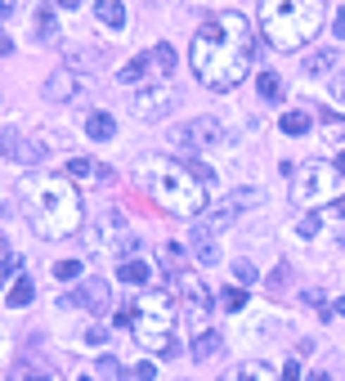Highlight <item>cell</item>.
<instances>
[{
  "label": "cell",
  "mask_w": 345,
  "mask_h": 381,
  "mask_svg": "<svg viewBox=\"0 0 345 381\" xmlns=\"http://www.w3.org/2000/svg\"><path fill=\"white\" fill-rule=\"evenodd\" d=\"M94 18L104 27H126V5L121 0H94Z\"/></svg>",
  "instance_id": "ac0fdd59"
},
{
  "label": "cell",
  "mask_w": 345,
  "mask_h": 381,
  "mask_svg": "<svg viewBox=\"0 0 345 381\" xmlns=\"http://www.w3.org/2000/svg\"><path fill=\"white\" fill-rule=\"evenodd\" d=\"M72 305H85L90 314H108V305H113L108 278H85V282H81V292L72 296Z\"/></svg>",
  "instance_id": "4fadbf2b"
},
{
  "label": "cell",
  "mask_w": 345,
  "mask_h": 381,
  "mask_svg": "<svg viewBox=\"0 0 345 381\" xmlns=\"http://www.w3.org/2000/svg\"><path fill=\"white\" fill-rule=\"evenodd\" d=\"M36 296V287H32V278L27 274H23L18 282H14V287H9V296H5V305H9V310H23V305H27Z\"/></svg>",
  "instance_id": "cb8c5ba5"
},
{
  "label": "cell",
  "mask_w": 345,
  "mask_h": 381,
  "mask_svg": "<svg viewBox=\"0 0 345 381\" xmlns=\"http://www.w3.org/2000/svg\"><path fill=\"white\" fill-rule=\"evenodd\" d=\"M337 170H341V175H345V149H341V157H337Z\"/></svg>",
  "instance_id": "bcb514c9"
},
{
  "label": "cell",
  "mask_w": 345,
  "mask_h": 381,
  "mask_svg": "<svg viewBox=\"0 0 345 381\" xmlns=\"http://www.w3.org/2000/svg\"><path fill=\"white\" fill-rule=\"evenodd\" d=\"M332 211H337V216L345 220V198H337V206H332Z\"/></svg>",
  "instance_id": "ee69618b"
},
{
  "label": "cell",
  "mask_w": 345,
  "mask_h": 381,
  "mask_svg": "<svg viewBox=\"0 0 345 381\" xmlns=\"http://www.w3.org/2000/svg\"><path fill=\"white\" fill-rule=\"evenodd\" d=\"M318 139L345 149V117H341V113H323V135H318Z\"/></svg>",
  "instance_id": "603a6c76"
},
{
  "label": "cell",
  "mask_w": 345,
  "mask_h": 381,
  "mask_svg": "<svg viewBox=\"0 0 345 381\" xmlns=\"http://www.w3.org/2000/svg\"><path fill=\"white\" fill-rule=\"evenodd\" d=\"M242 305H246V287H238V282H233V287H225V310L238 314Z\"/></svg>",
  "instance_id": "4dcf8cb0"
},
{
  "label": "cell",
  "mask_w": 345,
  "mask_h": 381,
  "mask_svg": "<svg viewBox=\"0 0 345 381\" xmlns=\"http://www.w3.org/2000/svg\"><path fill=\"white\" fill-rule=\"evenodd\" d=\"M63 175L68 180H108V166H99V162H85V157H72V162L63 166Z\"/></svg>",
  "instance_id": "d6986e66"
},
{
  "label": "cell",
  "mask_w": 345,
  "mask_h": 381,
  "mask_svg": "<svg viewBox=\"0 0 345 381\" xmlns=\"http://www.w3.org/2000/svg\"><path fill=\"white\" fill-rule=\"evenodd\" d=\"M332 314H341V318H345V296H341L337 305H332Z\"/></svg>",
  "instance_id": "7bdbcfd3"
},
{
  "label": "cell",
  "mask_w": 345,
  "mask_h": 381,
  "mask_svg": "<svg viewBox=\"0 0 345 381\" xmlns=\"http://www.w3.org/2000/svg\"><path fill=\"white\" fill-rule=\"evenodd\" d=\"M5 153L14 157V162H23V166H36L45 157V144L41 139H32V135H23V130H14L9 126L5 130Z\"/></svg>",
  "instance_id": "7c38bea8"
},
{
  "label": "cell",
  "mask_w": 345,
  "mask_h": 381,
  "mask_svg": "<svg viewBox=\"0 0 345 381\" xmlns=\"http://www.w3.org/2000/svg\"><path fill=\"white\" fill-rule=\"evenodd\" d=\"M256 85H261V99H278V94H282V81L274 77V72H261V81H256Z\"/></svg>",
  "instance_id": "4316f807"
},
{
  "label": "cell",
  "mask_w": 345,
  "mask_h": 381,
  "mask_svg": "<svg viewBox=\"0 0 345 381\" xmlns=\"http://www.w3.org/2000/svg\"><path fill=\"white\" fill-rule=\"evenodd\" d=\"M36 36H41V41H49V36H54V9H41V14H36Z\"/></svg>",
  "instance_id": "83f0119b"
},
{
  "label": "cell",
  "mask_w": 345,
  "mask_h": 381,
  "mask_svg": "<svg viewBox=\"0 0 345 381\" xmlns=\"http://www.w3.org/2000/svg\"><path fill=\"white\" fill-rule=\"evenodd\" d=\"M261 202H265L261 189H238V193H229V198H220L215 206H206L202 220L193 225V242H211L215 233H225L242 211H251V206H261Z\"/></svg>",
  "instance_id": "8992f818"
},
{
  "label": "cell",
  "mask_w": 345,
  "mask_h": 381,
  "mask_svg": "<svg viewBox=\"0 0 345 381\" xmlns=\"http://www.w3.org/2000/svg\"><path fill=\"white\" fill-rule=\"evenodd\" d=\"M301 381H332L327 373H310V377H301Z\"/></svg>",
  "instance_id": "b9f144b4"
},
{
  "label": "cell",
  "mask_w": 345,
  "mask_h": 381,
  "mask_svg": "<svg viewBox=\"0 0 345 381\" xmlns=\"http://www.w3.org/2000/svg\"><path fill=\"white\" fill-rule=\"evenodd\" d=\"M81 77L77 72H68V68H58V72H49V81H45V99H54V104H68L72 94L81 90Z\"/></svg>",
  "instance_id": "5bb4252c"
},
{
  "label": "cell",
  "mask_w": 345,
  "mask_h": 381,
  "mask_svg": "<svg viewBox=\"0 0 345 381\" xmlns=\"http://www.w3.org/2000/svg\"><path fill=\"white\" fill-rule=\"evenodd\" d=\"M180 278V296H184V318L193 323V332H206V318H211V292L197 274H175Z\"/></svg>",
  "instance_id": "9c48e42d"
},
{
  "label": "cell",
  "mask_w": 345,
  "mask_h": 381,
  "mask_svg": "<svg viewBox=\"0 0 345 381\" xmlns=\"http://www.w3.org/2000/svg\"><path fill=\"white\" fill-rule=\"evenodd\" d=\"M261 27L274 50H301L323 27V0H261Z\"/></svg>",
  "instance_id": "3957f363"
},
{
  "label": "cell",
  "mask_w": 345,
  "mask_h": 381,
  "mask_svg": "<svg viewBox=\"0 0 345 381\" xmlns=\"http://www.w3.org/2000/svg\"><path fill=\"white\" fill-rule=\"evenodd\" d=\"M220 139H225V135H220V121H215V117H193V121H184L180 135H175V144H180V149H193V153L215 149Z\"/></svg>",
  "instance_id": "30bf717a"
},
{
  "label": "cell",
  "mask_w": 345,
  "mask_h": 381,
  "mask_svg": "<svg viewBox=\"0 0 345 381\" xmlns=\"http://www.w3.org/2000/svg\"><path fill=\"white\" fill-rule=\"evenodd\" d=\"M220 346H225V337H220L215 327H206V332H197V337H193V346H189V350H193V359L202 363V359H215Z\"/></svg>",
  "instance_id": "e0dca14e"
},
{
  "label": "cell",
  "mask_w": 345,
  "mask_h": 381,
  "mask_svg": "<svg viewBox=\"0 0 345 381\" xmlns=\"http://www.w3.org/2000/svg\"><path fill=\"white\" fill-rule=\"evenodd\" d=\"M296 233H301V238H314V233H318V216L314 211L301 216V220H296Z\"/></svg>",
  "instance_id": "836d02e7"
},
{
  "label": "cell",
  "mask_w": 345,
  "mask_h": 381,
  "mask_svg": "<svg viewBox=\"0 0 345 381\" xmlns=\"http://www.w3.org/2000/svg\"><path fill=\"white\" fill-rule=\"evenodd\" d=\"M144 77H148V54H139V58H130V63H126V68H121V72H117V81H121V85H139Z\"/></svg>",
  "instance_id": "d4e9b609"
},
{
  "label": "cell",
  "mask_w": 345,
  "mask_h": 381,
  "mask_svg": "<svg viewBox=\"0 0 345 381\" xmlns=\"http://www.w3.org/2000/svg\"><path fill=\"white\" fill-rule=\"evenodd\" d=\"M117 278L126 282V287H148V278H153V269H148L139 256H126V261L117 265Z\"/></svg>",
  "instance_id": "9a60e30c"
},
{
  "label": "cell",
  "mask_w": 345,
  "mask_h": 381,
  "mask_svg": "<svg viewBox=\"0 0 345 381\" xmlns=\"http://www.w3.org/2000/svg\"><path fill=\"white\" fill-rule=\"evenodd\" d=\"M337 94H341V99H345V72H341V77H337Z\"/></svg>",
  "instance_id": "f6af8a7d"
},
{
  "label": "cell",
  "mask_w": 345,
  "mask_h": 381,
  "mask_svg": "<svg viewBox=\"0 0 345 381\" xmlns=\"http://www.w3.org/2000/svg\"><path fill=\"white\" fill-rule=\"evenodd\" d=\"M18 198L27 202V220L45 238H68L81 229V198L68 175H23Z\"/></svg>",
  "instance_id": "7a4b0ae2"
},
{
  "label": "cell",
  "mask_w": 345,
  "mask_h": 381,
  "mask_svg": "<svg viewBox=\"0 0 345 381\" xmlns=\"http://www.w3.org/2000/svg\"><path fill=\"white\" fill-rule=\"evenodd\" d=\"M332 63H337V54H332V50H314L310 63H305V72H314V77H318V72H327Z\"/></svg>",
  "instance_id": "484cf974"
},
{
  "label": "cell",
  "mask_w": 345,
  "mask_h": 381,
  "mask_svg": "<svg viewBox=\"0 0 345 381\" xmlns=\"http://www.w3.org/2000/svg\"><path fill=\"white\" fill-rule=\"evenodd\" d=\"M94 242L104 251H126V256H134V247H139V242H134V233H130V225H126V216L117 211H104L94 220ZM126 256H121V261H126Z\"/></svg>",
  "instance_id": "ba28073f"
},
{
  "label": "cell",
  "mask_w": 345,
  "mask_h": 381,
  "mask_svg": "<svg viewBox=\"0 0 345 381\" xmlns=\"http://www.w3.org/2000/svg\"><path fill=\"white\" fill-rule=\"evenodd\" d=\"M278 130H282V135H310V113H301V108H287V113L278 117Z\"/></svg>",
  "instance_id": "7402d4cb"
},
{
  "label": "cell",
  "mask_w": 345,
  "mask_h": 381,
  "mask_svg": "<svg viewBox=\"0 0 345 381\" xmlns=\"http://www.w3.org/2000/svg\"><path fill=\"white\" fill-rule=\"evenodd\" d=\"M220 381H274V368L261 363V359H246V363L233 368V373H225Z\"/></svg>",
  "instance_id": "2e32d148"
},
{
  "label": "cell",
  "mask_w": 345,
  "mask_h": 381,
  "mask_svg": "<svg viewBox=\"0 0 345 381\" xmlns=\"http://www.w3.org/2000/svg\"><path fill=\"white\" fill-rule=\"evenodd\" d=\"M189 63L206 90H233L256 63V32L238 9L211 14L189 45Z\"/></svg>",
  "instance_id": "6da1fadb"
},
{
  "label": "cell",
  "mask_w": 345,
  "mask_h": 381,
  "mask_svg": "<svg viewBox=\"0 0 345 381\" xmlns=\"http://www.w3.org/2000/svg\"><path fill=\"white\" fill-rule=\"evenodd\" d=\"M85 341H90V346H104V341H108V327H90V332H85Z\"/></svg>",
  "instance_id": "d590c367"
},
{
  "label": "cell",
  "mask_w": 345,
  "mask_h": 381,
  "mask_svg": "<svg viewBox=\"0 0 345 381\" xmlns=\"http://www.w3.org/2000/svg\"><path fill=\"white\" fill-rule=\"evenodd\" d=\"M14 50V41H9V36H0V54H9Z\"/></svg>",
  "instance_id": "60d3db41"
},
{
  "label": "cell",
  "mask_w": 345,
  "mask_h": 381,
  "mask_svg": "<svg viewBox=\"0 0 345 381\" xmlns=\"http://www.w3.org/2000/svg\"><path fill=\"white\" fill-rule=\"evenodd\" d=\"M341 170L337 166H327V162H310V166H301V170H291V202L296 206H314V202H323L332 198V193L341 189Z\"/></svg>",
  "instance_id": "52a82bcc"
},
{
  "label": "cell",
  "mask_w": 345,
  "mask_h": 381,
  "mask_svg": "<svg viewBox=\"0 0 345 381\" xmlns=\"http://www.w3.org/2000/svg\"><path fill=\"white\" fill-rule=\"evenodd\" d=\"M233 278H238V287H251V282H256V265L251 261H233Z\"/></svg>",
  "instance_id": "f1b7e54d"
},
{
  "label": "cell",
  "mask_w": 345,
  "mask_h": 381,
  "mask_svg": "<svg viewBox=\"0 0 345 381\" xmlns=\"http://www.w3.org/2000/svg\"><path fill=\"white\" fill-rule=\"evenodd\" d=\"M81 381H94V377H81Z\"/></svg>",
  "instance_id": "c3c4849f"
},
{
  "label": "cell",
  "mask_w": 345,
  "mask_h": 381,
  "mask_svg": "<svg viewBox=\"0 0 345 381\" xmlns=\"http://www.w3.org/2000/svg\"><path fill=\"white\" fill-rule=\"evenodd\" d=\"M193 256H197L202 265H215V261H220V247H215V242H193Z\"/></svg>",
  "instance_id": "d6a6232c"
},
{
  "label": "cell",
  "mask_w": 345,
  "mask_h": 381,
  "mask_svg": "<svg viewBox=\"0 0 345 381\" xmlns=\"http://www.w3.org/2000/svg\"><path fill=\"white\" fill-rule=\"evenodd\" d=\"M148 189H153L157 206H166V211L180 216V220H189V216L211 206L206 202V184L180 162H148Z\"/></svg>",
  "instance_id": "5b68a950"
},
{
  "label": "cell",
  "mask_w": 345,
  "mask_h": 381,
  "mask_svg": "<svg viewBox=\"0 0 345 381\" xmlns=\"http://www.w3.org/2000/svg\"><path fill=\"white\" fill-rule=\"evenodd\" d=\"M14 5H18V0H0V18H5V14H9V9H14Z\"/></svg>",
  "instance_id": "ab89813d"
},
{
  "label": "cell",
  "mask_w": 345,
  "mask_h": 381,
  "mask_svg": "<svg viewBox=\"0 0 345 381\" xmlns=\"http://www.w3.org/2000/svg\"><path fill=\"white\" fill-rule=\"evenodd\" d=\"M148 72H157V77H170V72H175V50H170V45H157V50H148Z\"/></svg>",
  "instance_id": "ffe728a7"
},
{
  "label": "cell",
  "mask_w": 345,
  "mask_h": 381,
  "mask_svg": "<svg viewBox=\"0 0 345 381\" xmlns=\"http://www.w3.org/2000/svg\"><path fill=\"white\" fill-rule=\"evenodd\" d=\"M130 113L139 121H162L170 113V94L166 85H139V90L130 94Z\"/></svg>",
  "instance_id": "8fae6325"
},
{
  "label": "cell",
  "mask_w": 345,
  "mask_h": 381,
  "mask_svg": "<svg viewBox=\"0 0 345 381\" xmlns=\"http://www.w3.org/2000/svg\"><path fill=\"white\" fill-rule=\"evenodd\" d=\"M134 341L144 350H153L157 359H175L180 354V341H175V301H170L166 287H148L139 305H134Z\"/></svg>",
  "instance_id": "277c9868"
},
{
  "label": "cell",
  "mask_w": 345,
  "mask_h": 381,
  "mask_svg": "<svg viewBox=\"0 0 345 381\" xmlns=\"http://www.w3.org/2000/svg\"><path fill=\"white\" fill-rule=\"evenodd\" d=\"M94 373H99V377H104V381H117V377H121V363L113 359V354H104V359H99V363H94Z\"/></svg>",
  "instance_id": "f546056e"
},
{
  "label": "cell",
  "mask_w": 345,
  "mask_h": 381,
  "mask_svg": "<svg viewBox=\"0 0 345 381\" xmlns=\"http://www.w3.org/2000/svg\"><path fill=\"white\" fill-rule=\"evenodd\" d=\"M130 323H134V305H126V310L113 314V327H130Z\"/></svg>",
  "instance_id": "e575fe53"
},
{
  "label": "cell",
  "mask_w": 345,
  "mask_h": 381,
  "mask_svg": "<svg viewBox=\"0 0 345 381\" xmlns=\"http://www.w3.org/2000/svg\"><path fill=\"white\" fill-rule=\"evenodd\" d=\"M54 278H58V282L81 278V261H58V265H54Z\"/></svg>",
  "instance_id": "1f68e13d"
},
{
  "label": "cell",
  "mask_w": 345,
  "mask_h": 381,
  "mask_svg": "<svg viewBox=\"0 0 345 381\" xmlns=\"http://www.w3.org/2000/svg\"><path fill=\"white\" fill-rule=\"evenodd\" d=\"M332 32H337V41H345V9H337V23H332Z\"/></svg>",
  "instance_id": "f35d334b"
},
{
  "label": "cell",
  "mask_w": 345,
  "mask_h": 381,
  "mask_svg": "<svg viewBox=\"0 0 345 381\" xmlns=\"http://www.w3.org/2000/svg\"><path fill=\"white\" fill-rule=\"evenodd\" d=\"M134 377H139V381H153L157 368H153V363H134Z\"/></svg>",
  "instance_id": "74e56055"
},
{
  "label": "cell",
  "mask_w": 345,
  "mask_h": 381,
  "mask_svg": "<svg viewBox=\"0 0 345 381\" xmlns=\"http://www.w3.org/2000/svg\"><path fill=\"white\" fill-rule=\"evenodd\" d=\"M27 381H49V377H45V373H32V377H27Z\"/></svg>",
  "instance_id": "7dc6e473"
},
{
  "label": "cell",
  "mask_w": 345,
  "mask_h": 381,
  "mask_svg": "<svg viewBox=\"0 0 345 381\" xmlns=\"http://www.w3.org/2000/svg\"><path fill=\"white\" fill-rule=\"evenodd\" d=\"M85 135H90V139H113L117 121L108 117V113H90V117H85Z\"/></svg>",
  "instance_id": "44dd1931"
},
{
  "label": "cell",
  "mask_w": 345,
  "mask_h": 381,
  "mask_svg": "<svg viewBox=\"0 0 345 381\" xmlns=\"http://www.w3.org/2000/svg\"><path fill=\"white\" fill-rule=\"evenodd\" d=\"M278 377H282V381H301V363H296V359H291V363H282V373H278Z\"/></svg>",
  "instance_id": "8d00e7d4"
}]
</instances>
